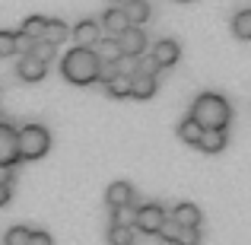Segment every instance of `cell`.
<instances>
[{
	"label": "cell",
	"mask_w": 251,
	"mask_h": 245,
	"mask_svg": "<svg viewBox=\"0 0 251 245\" xmlns=\"http://www.w3.org/2000/svg\"><path fill=\"white\" fill-rule=\"evenodd\" d=\"M191 121H197L203 131H226L229 128V118H232V109L223 96L216 92H201L191 105Z\"/></svg>",
	"instance_id": "obj_1"
},
{
	"label": "cell",
	"mask_w": 251,
	"mask_h": 245,
	"mask_svg": "<svg viewBox=\"0 0 251 245\" xmlns=\"http://www.w3.org/2000/svg\"><path fill=\"white\" fill-rule=\"evenodd\" d=\"M61 74H64V80L74 83V86H89L99 80L102 64L92 54V48H70L61 61Z\"/></svg>",
	"instance_id": "obj_2"
},
{
	"label": "cell",
	"mask_w": 251,
	"mask_h": 245,
	"mask_svg": "<svg viewBox=\"0 0 251 245\" xmlns=\"http://www.w3.org/2000/svg\"><path fill=\"white\" fill-rule=\"evenodd\" d=\"M51 150V134L42 124H23L16 131V153L19 160H42Z\"/></svg>",
	"instance_id": "obj_3"
},
{
	"label": "cell",
	"mask_w": 251,
	"mask_h": 245,
	"mask_svg": "<svg viewBox=\"0 0 251 245\" xmlns=\"http://www.w3.org/2000/svg\"><path fill=\"white\" fill-rule=\"evenodd\" d=\"M169 210L162 207V204H143V207H137V220H134V229L143 236H156V229L166 223Z\"/></svg>",
	"instance_id": "obj_4"
},
{
	"label": "cell",
	"mask_w": 251,
	"mask_h": 245,
	"mask_svg": "<svg viewBox=\"0 0 251 245\" xmlns=\"http://www.w3.org/2000/svg\"><path fill=\"white\" fill-rule=\"evenodd\" d=\"M19 163L16 153V128L0 121V169H13Z\"/></svg>",
	"instance_id": "obj_5"
},
{
	"label": "cell",
	"mask_w": 251,
	"mask_h": 245,
	"mask_svg": "<svg viewBox=\"0 0 251 245\" xmlns=\"http://www.w3.org/2000/svg\"><path fill=\"white\" fill-rule=\"evenodd\" d=\"M118 45H121V54L127 57H140L147 51V32L137 29V26H127V29L118 35Z\"/></svg>",
	"instance_id": "obj_6"
},
{
	"label": "cell",
	"mask_w": 251,
	"mask_h": 245,
	"mask_svg": "<svg viewBox=\"0 0 251 245\" xmlns=\"http://www.w3.org/2000/svg\"><path fill=\"white\" fill-rule=\"evenodd\" d=\"M150 57H153L159 67H175L178 57H181V45H178L175 38H162V42H156V48H153Z\"/></svg>",
	"instance_id": "obj_7"
},
{
	"label": "cell",
	"mask_w": 251,
	"mask_h": 245,
	"mask_svg": "<svg viewBox=\"0 0 251 245\" xmlns=\"http://www.w3.org/2000/svg\"><path fill=\"white\" fill-rule=\"evenodd\" d=\"M16 74H19L23 83H38V80H45V74H48V64H42V61H35L32 54H25V57H19Z\"/></svg>",
	"instance_id": "obj_8"
},
{
	"label": "cell",
	"mask_w": 251,
	"mask_h": 245,
	"mask_svg": "<svg viewBox=\"0 0 251 245\" xmlns=\"http://www.w3.org/2000/svg\"><path fill=\"white\" fill-rule=\"evenodd\" d=\"M169 220H175L178 226H201L203 223V214H201V207L197 204H175V210L169 214Z\"/></svg>",
	"instance_id": "obj_9"
},
{
	"label": "cell",
	"mask_w": 251,
	"mask_h": 245,
	"mask_svg": "<svg viewBox=\"0 0 251 245\" xmlns=\"http://www.w3.org/2000/svg\"><path fill=\"white\" fill-rule=\"evenodd\" d=\"M92 54L99 57V64H115L118 57H121V45H118V38L115 35H108V38H99L96 45H92Z\"/></svg>",
	"instance_id": "obj_10"
},
{
	"label": "cell",
	"mask_w": 251,
	"mask_h": 245,
	"mask_svg": "<svg viewBox=\"0 0 251 245\" xmlns=\"http://www.w3.org/2000/svg\"><path fill=\"white\" fill-rule=\"evenodd\" d=\"M105 201H108V207L134 204V185H130V182H111L108 191H105Z\"/></svg>",
	"instance_id": "obj_11"
},
{
	"label": "cell",
	"mask_w": 251,
	"mask_h": 245,
	"mask_svg": "<svg viewBox=\"0 0 251 245\" xmlns=\"http://www.w3.org/2000/svg\"><path fill=\"white\" fill-rule=\"evenodd\" d=\"M156 89H159V80H156V77H140V74L130 77V96L140 99V102L153 99V96H156Z\"/></svg>",
	"instance_id": "obj_12"
},
{
	"label": "cell",
	"mask_w": 251,
	"mask_h": 245,
	"mask_svg": "<svg viewBox=\"0 0 251 245\" xmlns=\"http://www.w3.org/2000/svg\"><path fill=\"white\" fill-rule=\"evenodd\" d=\"M121 10H124V19H127V26H137V29H140V26L147 23L150 16H153V10H150L147 0H130V3L121 6Z\"/></svg>",
	"instance_id": "obj_13"
},
{
	"label": "cell",
	"mask_w": 251,
	"mask_h": 245,
	"mask_svg": "<svg viewBox=\"0 0 251 245\" xmlns=\"http://www.w3.org/2000/svg\"><path fill=\"white\" fill-rule=\"evenodd\" d=\"M74 38H76V48H92V45L99 42V23H96V19H83V23H76Z\"/></svg>",
	"instance_id": "obj_14"
},
{
	"label": "cell",
	"mask_w": 251,
	"mask_h": 245,
	"mask_svg": "<svg viewBox=\"0 0 251 245\" xmlns=\"http://www.w3.org/2000/svg\"><path fill=\"white\" fill-rule=\"evenodd\" d=\"M70 38V26L64 23V19H45V35H42V42H48V45H61V42H67Z\"/></svg>",
	"instance_id": "obj_15"
},
{
	"label": "cell",
	"mask_w": 251,
	"mask_h": 245,
	"mask_svg": "<svg viewBox=\"0 0 251 245\" xmlns=\"http://www.w3.org/2000/svg\"><path fill=\"white\" fill-rule=\"evenodd\" d=\"M226 140H229L226 131H203V134H201V143H197V147H201L203 153H220V150L226 147Z\"/></svg>",
	"instance_id": "obj_16"
},
{
	"label": "cell",
	"mask_w": 251,
	"mask_h": 245,
	"mask_svg": "<svg viewBox=\"0 0 251 245\" xmlns=\"http://www.w3.org/2000/svg\"><path fill=\"white\" fill-rule=\"evenodd\" d=\"M105 92L108 96H115V99H127L130 96V77H121V74H111V77H105Z\"/></svg>",
	"instance_id": "obj_17"
},
{
	"label": "cell",
	"mask_w": 251,
	"mask_h": 245,
	"mask_svg": "<svg viewBox=\"0 0 251 245\" xmlns=\"http://www.w3.org/2000/svg\"><path fill=\"white\" fill-rule=\"evenodd\" d=\"M102 26L111 32V35H121L124 29H127V19H124V10L121 6H111V10H105V16H102Z\"/></svg>",
	"instance_id": "obj_18"
},
{
	"label": "cell",
	"mask_w": 251,
	"mask_h": 245,
	"mask_svg": "<svg viewBox=\"0 0 251 245\" xmlns=\"http://www.w3.org/2000/svg\"><path fill=\"white\" fill-rule=\"evenodd\" d=\"M201 134H203V128L197 121H191V118H184V121L178 124V137H181L184 143H191V147H197V143H201Z\"/></svg>",
	"instance_id": "obj_19"
},
{
	"label": "cell",
	"mask_w": 251,
	"mask_h": 245,
	"mask_svg": "<svg viewBox=\"0 0 251 245\" xmlns=\"http://www.w3.org/2000/svg\"><path fill=\"white\" fill-rule=\"evenodd\" d=\"M137 229L134 226H111L108 229V245H134Z\"/></svg>",
	"instance_id": "obj_20"
},
{
	"label": "cell",
	"mask_w": 251,
	"mask_h": 245,
	"mask_svg": "<svg viewBox=\"0 0 251 245\" xmlns=\"http://www.w3.org/2000/svg\"><path fill=\"white\" fill-rule=\"evenodd\" d=\"M232 32H235V38H242V42L251 38V10H239V13H235Z\"/></svg>",
	"instance_id": "obj_21"
},
{
	"label": "cell",
	"mask_w": 251,
	"mask_h": 245,
	"mask_svg": "<svg viewBox=\"0 0 251 245\" xmlns=\"http://www.w3.org/2000/svg\"><path fill=\"white\" fill-rule=\"evenodd\" d=\"M134 220H137V207L134 204H124V207L111 210V226H134Z\"/></svg>",
	"instance_id": "obj_22"
},
{
	"label": "cell",
	"mask_w": 251,
	"mask_h": 245,
	"mask_svg": "<svg viewBox=\"0 0 251 245\" xmlns=\"http://www.w3.org/2000/svg\"><path fill=\"white\" fill-rule=\"evenodd\" d=\"M19 32H23L25 38H32V42H38V38L45 35V16H29Z\"/></svg>",
	"instance_id": "obj_23"
},
{
	"label": "cell",
	"mask_w": 251,
	"mask_h": 245,
	"mask_svg": "<svg viewBox=\"0 0 251 245\" xmlns=\"http://www.w3.org/2000/svg\"><path fill=\"white\" fill-rule=\"evenodd\" d=\"M172 245H201V226H178V236Z\"/></svg>",
	"instance_id": "obj_24"
},
{
	"label": "cell",
	"mask_w": 251,
	"mask_h": 245,
	"mask_svg": "<svg viewBox=\"0 0 251 245\" xmlns=\"http://www.w3.org/2000/svg\"><path fill=\"white\" fill-rule=\"evenodd\" d=\"M29 236H32L29 226H10L3 236V245H29Z\"/></svg>",
	"instance_id": "obj_25"
},
{
	"label": "cell",
	"mask_w": 251,
	"mask_h": 245,
	"mask_svg": "<svg viewBox=\"0 0 251 245\" xmlns=\"http://www.w3.org/2000/svg\"><path fill=\"white\" fill-rule=\"evenodd\" d=\"M111 67V74H121V77H134L137 74V57H127V54H121L115 64H108Z\"/></svg>",
	"instance_id": "obj_26"
},
{
	"label": "cell",
	"mask_w": 251,
	"mask_h": 245,
	"mask_svg": "<svg viewBox=\"0 0 251 245\" xmlns=\"http://www.w3.org/2000/svg\"><path fill=\"white\" fill-rule=\"evenodd\" d=\"M54 54H57V48H54V45H48V42H42V38L32 45V57L42 61V64H51V57H54Z\"/></svg>",
	"instance_id": "obj_27"
},
{
	"label": "cell",
	"mask_w": 251,
	"mask_h": 245,
	"mask_svg": "<svg viewBox=\"0 0 251 245\" xmlns=\"http://www.w3.org/2000/svg\"><path fill=\"white\" fill-rule=\"evenodd\" d=\"M159 64L153 61V57H137V74L140 77H159Z\"/></svg>",
	"instance_id": "obj_28"
},
{
	"label": "cell",
	"mask_w": 251,
	"mask_h": 245,
	"mask_svg": "<svg viewBox=\"0 0 251 245\" xmlns=\"http://www.w3.org/2000/svg\"><path fill=\"white\" fill-rule=\"evenodd\" d=\"M156 236H159L162 242H169V245H172V242H175V236H178V223H175V220H169V217H166V223H162V226L156 229Z\"/></svg>",
	"instance_id": "obj_29"
},
{
	"label": "cell",
	"mask_w": 251,
	"mask_h": 245,
	"mask_svg": "<svg viewBox=\"0 0 251 245\" xmlns=\"http://www.w3.org/2000/svg\"><path fill=\"white\" fill-rule=\"evenodd\" d=\"M0 57H13V32H0Z\"/></svg>",
	"instance_id": "obj_30"
},
{
	"label": "cell",
	"mask_w": 251,
	"mask_h": 245,
	"mask_svg": "<svg viewBox=\"0 0 251 245\" xmlns=\"http://www.w3.org/2000/svg\"><path fill=\"white\" fill-rule=\"evenodd\" d=\"M29 245H54V239H51L45 229H32V236H29Z\"/></svg>",
	"instance_id": "obj_31"
},
{
	"label": "cell",
	"mask_w": 251,
	"mask_h": 245,
	"mask_svg": "<svg viewBox=\"0 0 251 245\" xmlns=\"http://www.w3.org/2000/svg\"><path fill=\"white\" fill-rule=\"evenodd\" d=\"M10 197H13V182H0V207L10 204Z\"/></svg>",
	"instance_id": "obj_32"
},
{
	"label": "cell",
	"mask_w": 251,
	"mask_h": 245,
	"mask_svg": "<svg viewBox=\"0 0 251 245\" xmlns=\"http://www.w3.org/2000/svg\"><path fill=\"white\" fill-rule=\"evenodd\" d=\"M124 3H130V0H115V6H124Z\"/></svg>",
	"instance_id": "obj_33"
},
{
	"label": "cell",
	"mask_w": 251,
	"mask_h": 245,
	"mask_svg": "<svg viewBox=\"0 0 251 245\" xmlns=\"http://www.w3.org/2000/svg\"><path fill=\"white\" fill-rule=\"evenodd\" d=\"M184 3H188V0H184Z\"/></svg>",
	"instance_id": "obj_34"
}]
</instances>
